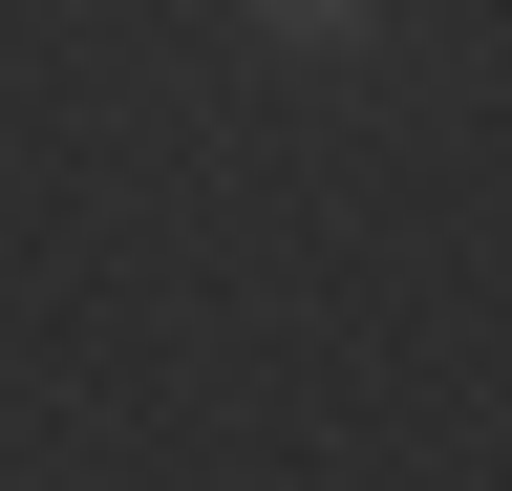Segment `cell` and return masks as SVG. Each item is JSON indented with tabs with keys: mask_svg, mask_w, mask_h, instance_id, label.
I'll return each mask as SVG.
<instances>
[{
	"mask_svg": "<svg viewBox=\"0 0 512 491\" xmlns=\"http://www.w3.org/2000/svg\"><path fill=\"white\" fill-rule=\"evenodd\" d=\"M235 22H256V43H278V65H363V43H384V22H406V0H235Z\"/></svg>",
	"mask_w": 512,
	"mask_h": 491,
	"instance_id": "cell-1",
	"label": "cell"
}]
</instances>
